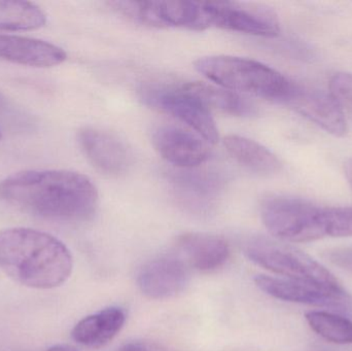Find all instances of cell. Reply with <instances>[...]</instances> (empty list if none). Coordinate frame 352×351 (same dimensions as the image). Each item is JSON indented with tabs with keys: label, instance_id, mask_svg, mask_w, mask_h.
Returning a JSON list of instances; mask_svg holds the SVG:
<instances>
[{
	"label": "cell",
	"instance_id": "11",
	"mask_svg": "<svg viewBox=\"0 0 352 351\" xmlns=\"http://www.w3.org/2000/svg\"><path fill=\"white\" fill-rule=\"evenodd\" d=\"M78 141L89 162L100 172L119 177L128 170L132 154L125 142L104 130L85 127L78 134Z\"/></svg>",
	"mask_w": 352,
	"mask_h": 351
},
{
	"label": "cell",
	"instance_id": "18",
	"mask_svg": "<svg viewBox=\"0 0 352 351\" xmlns=\"http://www.w3.org/2000/svg\"><path fill=\"white\" fill-rule=\"evenodd\" d=\"M230 156L248 170L263 175L275 174L281 169V162L272 152L254 140L239 135H229L223 139Z\"/></svg>",
	"mask_w": 352,
	"mask_h": 351
},
{
	"label": "cell",
	"instance_id": "10",
	"mask_svg": "<svg viewBox=\"0 0 352 351\" xmlns=\"http://www.w3.org/2000/svg\"><path fill=\"white\" fill-rule=\"evenodd\" d=\"M285 104L337 137L349 131L342 107L331 93L295 82Z\"/></svg>",
	"mask_w": 352,
	"mask_h": 351
},
{
	"label": "cell",
	"instance_id": "23",
	"mask_svg": "<svg viewBox=\"0 0 352 351\" xmlns=\"http://www.w3.org/2000/svg\"><path fill=\"white\" fill-rule=\"evenodd\" d=\"M328 259L339 267L352 272V249H335L328 253Z\"/></svg>",
	"mask_w": 352,
	"mask_h": 351
},
{
	"label": "cell",
	"instance_id": "13",
	"mask_svg": "<svg viewBox=\"0 0 352 351\" xmlns=\"http://www.w3.org/2000/svg\"><path fill=\"white\" fill-rule=\"evenodd\" d=\"M188 267L186 262L173 256L152 260L138 273V288L144 296L155 300L175 297L190 282Z\"/></svg>",
	"mask_w": 352,
	"mask_h": 351
},
{
	"label": "cell",
	"instance_id": "7",
	"mask_svg": "<svg viewBox=\"0 0 352 351\" xmlns=\"http://www.w3.org/2000/svg\"><path fill=\"white\" fill-rule=\"evenodd\" d=\"M140 97L146 104L164 111L179 120L204 138L208 144L219 141V129L210 111L186 87L148 86L140 91Z\"/></svg>",
	"mask_w": 352,
	"mask_h": 351
},
{
	"label": "cell",
	"instance_id": "16",
	"mask_svg": "<svg viewBox=\"0 0 352 351\" xmlns=\"http://www.w3.org/2000/svg\"><path fill=\"white\" fill-rule=\"evenodd\" d=\"M125 321L123 309L109 307L78 321L72 330V338L86 348H103L119 334Z\"/></svg>",
	"mask_w": 352,
	"mask_h": 351
},
{
	"label": "cell",
	"instance_id": "5",
	"mask_svg": "<svg viewBox=\"0 0 352 351\" xmlns=\"http://www.w3.org/2000/svg\"><path fill=\"white\" fill-rule=\"evenodd\" d=\"M244 253L252 263L287 280L307 282L338 294L347 293L322 264L287 243L256 237L246 242Z\"/></svg>",
	"mask_w": 352,
	"mask_h": 351
},
{
	"label": "cell",
	"instance_id": "22",
	"mask_svg": "<svg viewBox=\"0 0 352 351\" xmlns=\"http://www.w3.org/2000/svg\"><path fill=\"white\" fill-rule=\"evenodd\" d=\"M330 93L341 105L352 111V73L338 72L330 80Z\"/></svg>",
	"mask_w": 352,
	"mask_h": 351
},
{
	"label": "cell",
	"instance_id": "25",
	"mask_svg": "<svg viewBox=\"0 0 352 351\" xmlns=\"http://www.w3.org/2000/svg\"><path fill=\"white\" fill-rule=\"evenodd\" d=\"M47 351H80L74 346L69 344H57V346H52Z\"/></svg>",
	"mask_w": 352,
	"mask_h": 351
},
{
	"label": "cell",
	"instance_id": "21",
	"mask_svg": "<svg viewBox=\"0 0 352 351\" xmlns=\"http://www.w3.org/2000/svg\"><path fill=\"white\" fill-rule=\"evenodd\" d=\"M306 321L322 339L335 344H352V321L338 313L309 311Z\"/></svg>",
	"mask_w": 352,
	"mask_h": 351
},
{
	"label": "cell",
	"instance_id": "19",
	"mask_svg": "<svg viewBox=\"0 0 352 351\" xmlns=\"http://www.w3.org/2000/svg\"><path fill=\"white\" fill-rule=\"evenodd\" d=\"M188 92L197 97L207 109L235 117H252L256 115V109L252 102L246 100L237 93L227 89L217 88L205 82H190L186 84Z\"/></svg>",
	"mask_w": 352,
	"mask_h": 351
},
{
	"label": "cell",
	"instance_id": "3",
	"mask_svg": "<svg viewBox=\"0 0 352 351\" xmlns=\"http://www.w3.org/2000/svg\"><path fill=\"white\" fill-rule=\"evenodd\" d=\"M195 68L221 88L283 104L295 84L270 66L234 56L202 57L195 62Z\"/></svg>",
	"mask_w": 352,
	"mask_h": 351
},
{
	"label": "cell",
	"instance_id": "24",
	"mask_svg": "<svg viewBox=\"0 0 352 351\" xmlns=\"http://www.w3.org/2000/svg\"><path fill=\"white\" fill-rule=\"evenodd\" d=\"M116 351H169L154 342L132 341L124 344Z\"/></svg>",
	"mask_w": 352,
	"mask_h": 351
},
{
	"label": "cell",
	"instance_id": "17",
	"mask_svg": "<svg viewBox=\"0 0 352 351\" xmlns=\"http://www.w3.org/2000/svg\"><path fill=\"white\" fill-rule=\"evenodd\" d=\"M173 183L184 204L198 210L210 206L221 188V179L215 173L200 171L176 172Z\"/></svg>",
	"mask_w": 352,
	"mask_h": 351
},
{
	"label": "cell",
	"instance_id": "20",
	"mask_svg": "<svg viewBox=\"0 0 352 351\" xmlns=\"http://www.w3.org/2000/svg\"><path fill=\"white\" fill-rule=\"evenodd\" d=\"M47 22L45 12L32 2L0 0V29L34 30Z\"/></svg>",
	"mask_w": 352,
	"mask_h": 351
},
{
	"label": "cell",
	"instance_id": "2",
	"mask_svg": "<svg viewBox=\"0 0 352 351\" xmlns=\"http://www.w3.org/2000/svg\"><path fill=\"white\" fill-rule=\"evenodd\" d=\"M0 268L22 286L50 290L70 278L74 260L69 249L52 235L12 228L0 231Z\"/></svg>",
	"mask_w": 352,
	"mask_h": 351
},
{
	"label": "cell",
	"instance_id": "6",
	"mask_svg": "<svg viewBox=\"0 0 352 351\" xmlns=\"http://www.w3.org/2000/svg\"><path fill=\"white\" fill-rule=\"evenodd\" d=\"M109 5L118 14L146 26L196 31L211 27L206 1H113Z\"/></svg>",
	"mask_w": 352,
	"mask_h": 351
},
{
	"label": "cell",
	"instance_id": "27",
	"mask_svg": "<svg viewBox=\"0 0 352 351\" xmlns=\"http://www.w3.org/2000/svg\"><path fill=\"white\" fill-rule=\"evenodd\" d=\"M310 351H335L334 350H331V348H324V346H316V348H312Z\"/></svg>",
	"mask_w": 352,
	"mask_h": 351
},
{
	"label": "cell",
	"instance_id": "12",
	"mask_svg": "<svg viewBox=\"0 0 352 351\" xmlns=\"http://www.w3.org/2000/svg\"><path fill=\"white\" fill-rule=\"evenodd\" d=\"M153 144L164 160L182 169L200 166L210 157L209 144L204 138L175 126L157 128Z\"/></svg>",
	"mask_w": 352,
	"mask_h": 351
},
{
	"label": "cell",
	"instance_id": "8",
	"mask_svg": "<svg viewBox=\"0 0 352 351\" xmlns=\"http://www.w3.org/2000/svg\"><path fill=\"white\" fill-rule=\"evenodd\" d=\"M210 26L256 36L280 33L276 14L268 6L252 2L206 1Z\"/></svg>",
	"mask_w": 352,
	"mask_h": 351
},
{
	"label": "cell",
	"instance_id": "28",
	"mask_svg": "<svg viewBox=\"0 0 352 351\" xmlns=\"http://www.w3.org/2000/svg\"><path fill=\"white\" fill-rule=\"evenodd\" d=\"M0 139H1V133H0Z\"/></svg>",
	"mask_w": 352,
	"mask_h": 351
},
{
	"label": "cell",
	"instance_id": "15",
	"mask_svg": "<svg viewBox=\"0 0 352 351\" xmlns=\"http://www.w3.org/2000/svg\"><path fill=\"white\" fill-rule=\"evenodd\" d=\"M176 245L186 263L199 271H214L229 260V245L217 235L186 233L178 237Z\"/></svg>",
	"mask_w": 352,
	"mask_h": 351
},
{
	"label": "cell",
	"instance_id": "1",
	"mask_svg": "<svg viewBox=\"0 0 352 351\" xmlns=\"http://www.w3.org/2000/svg\"><path fill=\"white\" fill-rule=\"evenodd\" d=\"M0 199L47 220L80 222L96 210L98 193L86 175L68 170H30L0 181Z\"/></svg>",
	"mask_w": 352,
	"mask_h": 351
},
{
	"label": "cell",
	"instance_id": "26",
	"mask_svg": "<svg viewBox=\"0 0 352 351\" xmlns=\"http://www.w3.org/2000/svg\"><path fill=\"white\" fill-rule=\"evenodd\" d=\"M344 173L346 177L347 181L352 188V159H349L344 164Z\"/></svg>",
	"mask_w": 352,
	"mask_h": 351
},
{
	"label": "cell",
	"instance_id": "4",
	"mask_svg": "<svg viewBox=\"0 0 352 351\" xmlns=\"http://www.w3.org/2000/svg\"><path fill=\"white\" fill-rule=\"evenodd\" d=\"M261 218L278 240L306 243L330 237L331 206L316 205L301 198L267 197L261 204Z\"/></svg>",
	"mask_w": 352,
	"mask_h": 351
},
{
	"label": "cell",
	"instance_id": "14",
	"mask_svg": "<svg viewBox=\"0 0 352 351\" xmlns=\"http://www.w3.org/2000/svg\"><path fill=\"white\" fill-rule=\"evenodd\" d=\"M0 58L32 67H53L65 61L61 47L29 37L0 34Z\"/></svg>",
	"mask_w": 352,
	"mask_h": 351
},
{
	"label": "cell",
	"instance_id": "9",
	"mask_svg": "<svg viewBox=\"0 0 352 351\" xmlns=\"http://www.w3.org/2000/svg\"><path fill=\"white\" fill-rule=\"evenodd\" d=\"M254 282L265 294L278 300L352 315V299L349 293L338 294L307 282L267 275H256Z\"/></svg>",
	"mask_w": 352,
	"mask_h": 351
}]
</instances>
